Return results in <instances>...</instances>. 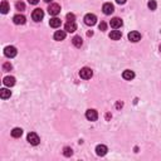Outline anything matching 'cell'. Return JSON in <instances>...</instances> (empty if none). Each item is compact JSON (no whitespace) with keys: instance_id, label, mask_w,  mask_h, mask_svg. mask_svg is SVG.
<instances>
[{"instance_id":"6da1fadb","label":"cell","mask_w":161,"mask_h":161,"mask_svg":"<svg viewBox=\"0 0 161 161\" xmlns=\"http://www.w3.org/2000/svg\"><path fill=\"white\" fill-rule=\"evenodd\" d=\"M26 140H28V142L30 143V145H33V146L39 145V142H40L39 136L37 135L35 132H29L28 136H26Z\"/></svg>"},{"instance_id":"7a4b0ae2","label":"cell","mask_w":161,"mask_h":161,"mask_svg":"<svg viewBox=\"0 0 161 161\" xmlns=\"http://www.w3.org/2000/svg\"><path fill=\"white\" fill-rule=\"evenodd\" d=\"M92 76H93V72H92V69L88 67H84L79 71V77L82 79H91Z\"/></svg>"},{"instance_id":"3957f363","label":"cell","mask_w":161,"mask_h":161,"mask_svg":"<svg viewBox=\"0 0 161 161\" xmlns=\"http://www.w3.org/2000/svg\"><path fill=\"white\" fill-rule=\"evenodd\" d=\"M84 24L86 25H90V26H92V25H94L96 23H97V16H96L94 14H87L84 16Z\"/></svg>"},{"instance_id":"277c9868","label":"cell","mask_w":161,"mask_h":161,"mask_svg":"<svg viewBox=\"0 0 161 161\" xmlns=\"http://www.w3.org/2000/svg\"><path fill=\"white\" fill-rule=\"evenodd\" d=\"M86 118L88 120V121H97L98 118V113L96 109H87V112H86Z\"/></svg>"},{"instance_id":"5b68a950","label":"cell","mask_w":161,"mask_h":161,"mask_svg":"<svg viewBox=\"0 0 161 161\" xmlns=\"http://www.w3.org/2000/svg\"><path fill=\"white\" fill-rule=\"evenodd\" d=\"M48 13H49L50 15L56 16L60 13V6L58 4H50L49 6H48Z\"/></svg>"},{"instance_id":"8992f818","label":"cell","mask_w":161,"mask_h":161,"mask_svg":"<svg viewBox=\"0 0 161 161\" xmlns=\"http://www.w3.org/2000/svg\"><path fill=\"white\" fill-rule=\"evenodd\" d=\"M4 54H5V57H8V58H14L16 56V48L12 47V46L6 47L4 49Z\"/></svg>"},{"instance_id":"52a82bcc","label":"cell","mask_w":161,"mask_h":161,"mask_svg":"<svg viewBox=\"0 0 161 161\" xmlns=\"http://www.w3.org/2000/svg\"><path fill=\"white\" fill-rule=\"evenodd\" d=\"M43 16H44V12L42 9H35L32 14V18L34 22H40V20L43 19Z\"/></svg>"},{"instance_id":"ba28073f","label":"cell","mask_w":161,"mask_h":161,"mask_svg":"<svg viewBox=\"0 0 161 161\" xmlns=\"http://www.w3.org/2000/svg\"><path fill=\"white\" fill-rule=\"evenodd\" d=\"M102 10H103V13L106 15H111L112 13L115 12V6L111 4V3H106V4H103V6H102Z\"/></svg>"},{"instance_id":"9c48e42d","label":"cell","mask_w":161,"mask_h":161,"mask_svg":"<svg viewBox=\"0 0 161 161\" xmlns=\"http://www.w3.org/2000/svg\"><path fill=\"white\" fill-rule=\"evenodd\" d=\"M13 22H14L16 25H23V24H25L26 18L22 14H16V15H14V18H13Z\"/></svg>"},{"instance_id":"30bf717a","label":"cell","mask_w":161,"mask_h":161,"mask_svg":"<svg viewBox=\"0 0 161 161\" xmlns=\"http://www.w3.org/2000/svg\"><path fill=\"white\" fill-rule=\"evenodd\" d=\"M64 30H66V32H68V33L76 32V30H77L76 23H74V22H68V23H66V25H64Z\"/></svg>"},{"instance_id":"8fae6325","label":"cell","mask_w":161,"mask_h":161,"mask_svg":"<svg viewBox=\"0 0 161 161\" xmlns=\"http://www.w3.org/2000/svg\"><path fill=\"white\" fill-rule=\"evenodd\" d=\"M107 151H108V149H107V146H105V145H98L96 147V154H97L98 156H105L106 154H107Z\"/></svg>"},{"instance_id":"7c38bea8","label":"cell","mask_w":161,"mask_h":161,"mask_svg":"<svg viewBox=\"0 0 161 161\" xmlns=\"http://www.w3.org/2000/svg\"><path fill=\"white\" fill-rule=\"evenodd\" d=\"M140 39H141V34H140L139 32H131V33H128V40H131V42L136 43V42H139Z\"/></svg>"},{"instance_id":"4fadbf2b","label":"cell","mask_w":161,"mask_h":161,"mask_svg":"<svg viewBox=\"0 0 161 161\" xmlns=\"http://www.w3.org/2000/svg\"><path fill=\"white\" fill-rule=\"evenodd\" d=\"M111 26L113 29H118V28H121L122 26V24H123V22L120 18H113V19H111Z\"/></svg>"},{"instance_id":"5bb4252c","label":"cell","mask_w":161,"mask_h":161,"mask_svg":"<svg viewBox=\"0 0 161 161\" xmlns=\"http://www.w3.org/2000/svg\"><path fill=\"white\" fill-rule=\"evenodd\" d=\"M122 77H123V79H126V81H131V79H133V78H135V72L130 71V69H126L122 73Z\"/></svg>"},{"instance_id":"9a60e30c","label":"cell","mask_w":161,"mask_h":161,"mask_svg":"<svg viewBox=\"0 0 161 161\" xmlns=\"http://www.w3.org/2000/svg\"><path fill=\"white\" fill-rule=\"evenodd\" d=\"M66 30H57L56 33H54V39L58 40V42H60V40H63L66 38Z\"/></svg>"},{"instance_id":"2e32d148","label":"cell","mask_w":161,"mask_h":161,"mask_svg":"<svg viewBox=\"0 0 161 161\" xmlns=\"http://www.w3.org/2000/svg\"><path fill=\"white\" fill-rule=\"evenodd\" d=\"M60 24H62V20L59 18H57V16H54V18L49 20V25L52 26V28H59Z\"/></svg>"},{"instance_id":"e0dca14e","label":"cell","mask_w":161,"mask_h":161,"mask_svg":"<svg viewBox=\"0 0 161 161\" xmlns=\"http://www.w3.org/2000/svg\"><path fill=\"white\" fill-rule=\"evenodd\" d=\"M3 83H4V84L6 86V87H13V86L15 84V78H14V77L8 76V77H5V78H4Z\"/></svg>"},{"instance_id":"ac0fdd59","label":"cell","mask_w":161,"mask_h":161,"mask_svg":"<svg viewBox=\"0 0 161 161\" xmlns=\"http://www.w3.org/2000/svg\"><path fill=\"white\" fill-rule=\"evenodd\" d=\"M121 37H122V33L120 30H112L109 33V38L112 40H118V39H121Z\"/></svg>"},{"instance_id":"d6986e66","label":"cell","mask_w":161,"mask_h":161,"mask_svg":"<svg viewBox=\"0 0 161 161\" xmlns=\"http://www.w3.org/2000/svg\"><path fill=\"white\" fill-rule=\"evenodd\" d=\"M72 43H73V46L76 48H81L82 44H83V42H82V38L79 35H76L73 37V39H72Z\"/></svg>"},{"instance_id":"ffe728a7","label":"cell","mask_w":161,"mask_h":161,"mask_svg":"<svg viewBox=\"0 0 161 161\" xmlns=\"http://www.w3.org/2000/svg\"><path fill=\"white\" fill-rule=\"evenodd\" d=\"M22 135H23V130H22V128H19V127L13 128V131H12V136H13L14 139H19Z\"/></svg>"},{"instance_id":"44dd1931","label":"cell","mask_w":161,"mask_h":161,"mask_svg":"<svg viewBox=\"0 0 161 161\" xmlns=\"http://www.w3.org/2000/svg\"><path fill=\"white\" fill-rule=\"evenodd\" d=\"M10 96H12V92H10L9 90H6V88L0 90V97H1L3 100H6V98H9Z\"/></svg>"},{"instance_id":"7402d4cb","label":"cell","mask_w":161,"mask_h":161,"mask_svg":"<svg viewBox=\"0 0 161 161\" xmlns=\"http://www.w3.org/2000/svg\"><path fill=\"white\" fill-rule=\"evenodd\" d=\"M0 10H1V13L3 14H6V13L10 10V6H9V4H8V1H1V5H0Z\"/></svg>"},{"instance_id":"603a6c76","label":"cell","mask_w":161,"mask_h":161,"mask_svg":"<svg viewBox=\"0 0 161 161\" xmlns=\"http://www.w3.org/2000/svg\"><path fill=\"white\" fill-rule=\"evenodd\" d=\"M63 155L66 157H71L72 155H73V150L71 149V147H64L63 150Z\"/></svg>"},{"instance_id":"cb8c5ba5","label":"cell","mask_w":161,"mask_h":161,"mask_svg":"<svg viewBox=\"0 0 161 161\" xmlns=\"http://www.w3.org/2000/svg\"><path fill=\"white\" fill-rule=\"evenodd\" d=\"M16 6V10H20V12H23V10H25V4H24L23 1H18L15 4Z\"/></svg>"},{"instance_id":"d4e9b609","label":"cell","mask_w":161,"mask_h":161,"mask_svg":"<svg viewBox=\"0 0 161 161\" xmlns=\"http://www.w3.org/2000/svg\"><path fill=\"white\" fill-rule=\"evenodd\" d=\"M147 6H149V8L151 9V10H155V9L157 8V4H156V1H155V0H150V1H149V4H147Z\"/></svg>"},{"instance_id":"484cf974","label":"cell","mask_w":161,"mask_h":161,"mask_svg":"<svg viewBox=\"0 0 161 161\" xmlns=\"http://www.w3.org/2000/svg\"><path fill=\"white\" fill-rule=\"evenodd\" d=\"M12 68H13V66L9 63V62H6V63H4V64H3V69H4L5 72H9V71H12Z\"/></svg>"},{"instance_id":"4316f807","label":"cell","mask_w":161,"mask_h":161,"mask_svg":"<svg viewBox=\"0 0 161 161\" xmlns=\"http://www.w3.org/2000/svg\"><path fill=\"white\" fill-rule=\"evenodd\" d=\"M98 28H100V30H102V32H105V30L107 29V24H106L105 22H101L100 25H98Z\"/></svg>"},{"instance_id":"83f0119b","label":"cell","mask_w":161,"mask_h":161,"mask_svg":"<svg viewBox=\"0 0 161 161\" xmlns=\"http://www.w3.org/2000/svg\"><path fill=\"white\" fill-rule=\"evenodd\" d=\"M74 19H76V15L69 13V14H67V20L68 22H74Z\"/></svg>"},{"instance_id":"f1b7e54d","label":"cell","mask_w":161,"mask_h":161,"mask_svg":"<svg viewBox=\"0 0 161 161\" xmlns=\"http://www.w3.org/2000/svg\"><path fill=\"white\" fill-rule=\"evenodd\" d=\"M28 1H29V4L35 5V4H38V3H39V0H28Z\"/></svg>"},{"instance_id":"f546056e","label":"cell","mask_w":161,"mask_h":161,"mask_svg":"<svg viewBox=\"0 0 161 161\" xmlns=\"http://www.w3.org/2000/svg\"><path fill=\"white\" fill-rule=\"evenodd\" d=\"M126 1H127V0H116V3H117V4H121V5L125 4Z\"/></svg>"},{"instance_id":"4dcf8cb0","label":"cell","mask_w":161,"mask_h":161,"mask_svg":"<svg viewBox=\"0 0 161 161\" xmlns=\"http://www.w3.org/2000/svg\"><path fill=\"white\" fill-rule=\"evenodd\" d=\"M122 106H123V103H122V102H117V105H116V107H117V108H121Z\"/></svg>"},{"instance_id":"1f68e13d","label":"cell","mask_w":161,"mask_h":161,"mask_svg":"<svg viewBox=\"0 0 161 161\" xmlns=\"http://www.w3.org/2000/svg\"><path fill=\"white\" fill-rule=\"evenodd\" d=\"M87 35H88V37H91V35H93V32H92V30H91V32H88V33H87Z\"/></svg>"},{"instance_id":"d6a6232c","label":"cell","mask_w":161,"mask_h":161,"mask_svg":"<svg viewBox=\"0 0 161 161\" xmlns=\"http://www.w3.org/2000/svg\"><path fill=\"white\" fill-rule=\"evenodd\" d=\"M44 1H46V3H52L53 0H44Z\"/></svg>"},{"instance_id":"836d02e7","label":"cell","mask_w":161,"mask_h":161,"mask_svg":"<svg viewBox=\"0 0 161 161\" xmlns=\"http://www.w3.org/2000/svg\"><path fill=\"white\" fill-rule=\"evenodd\" d=\"M160 50H161V44H160Z\"/></svg>"}]
</instances>
